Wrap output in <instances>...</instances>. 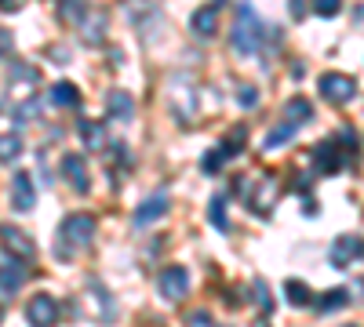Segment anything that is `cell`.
Wrapping results in <instances>:
<instances>
[{
  "instance_id": "18",
  "label": "cell",
  "mask_w": 364,
  "mask_h": 327,
  "mask_svg": "<svg viewBox=\"0 0 364 327\" xmlns=\"http://www.w3.org/2000/svg\"><path fill=\"white\" fill-rule=\"evenodd\" d=\"M284 294H288V302H291L295 309H302V306L314 302V291L302 284V280H284Z\"/></svg>"
},
{
  "instance_id": "5",
  "label": "cell",
  "mask_w": 364,
  "mask_h": 327,
  "mask_svg": "<svg viewBox=\"0 0 364 327\" xmlns=\"http://www.w3.org/2000/svg\"><path fill=\"white\" fill-rule=\"evenodd\" d=\"M328 258H331L336 270H350L357 258H364V240H360V236H353V233H343V236H336V244H331Z\"/></svg>"
},
{
  "instance_id": "15",
  "label": "cell",
  "mask_w": 364,
  "mask_h": 327,
  "mask_svg": "<svg viewBox=\"0 0 364 327\" xmlns=\"http://www.w3.org/2000/svg\"><path fill=\"white\" fill-rule=\"evenodd\" d=\"M106 109H109V121H132V113H135V102H132V95L128 92H109V99H106Z\"/></svg>"
},
{
  "instance_id": "10",
  "label": "cell",
  "mask_w": 364,
  "mask_h": 327,
  "mask_svg": "<svg viewBox=\"0 0 364 327\" xmlns=\"http://www.w3.org/2000/svg\"><path fill=\"white\" fill-rule=\"evenodd\" d=\"M63 174H66V182L84 196L87 189H91V178H87V164H84V157L80 153H66L63 157Z\"/></svg>"
},
{
  "instance_id": "6",
  "label": "cell",
  "mask_w": 364,
  "mask_h": 327,
  "mask_svg": "<svg viewBox=\"0 0 364 327\" xmlns=\"http://www.w3.org/2000/svg\"><path fill=\"white\" fill-rule=\"evenodd\" d=\"M0 248H4L11 258H22V262H29L37 255V244L29 240L22 229H15V226H0Z\"/></svg>"
},
{
  "instance_id": "3",
  "label": "cell",
  "mask_w": 364,
  "mask_h": 327,
  "mask_svg": "<svg viewBox=\"0 0 364 327\" xmlns=\"http://www.w3.org/2000/svg\"><path fill=\"white\" fill-rule=\"evenodd\" d=\"M317 92L331 102V106H350L357 99V80L346 73H324L317 80Z\"/></svg>"
},
{
  "instance_id": "14",
  "label": "cell",
  "mask_w": 364,
  "mask_h": 327,
  "mask_svg": "<svg viewBox=\"0 0 364 327\" xmlns=\"http://www.w3.org/2000/svg\"><path fill=\"white\" fill-rule=\"evenodd\" d=\"M314 164L321 174H331V171H339L343 167V157H339V145L336 142H321L317 150H314Z\"/></svg>"
},
{
  "instance_id": "30",
  "label": "cell",
  "mask_w": 364,
  "mask_h": 327,
  "mask_svg": "<svg viewBox=\"0 0 364 327\" xmlns=\"http://www.w3.org/2000/svg\"><path fill=\"white\" fill-rule=\"evenodd\" d=\"M26 4V0H0V11H4V15H11V11H18Z\"/></svg>"
},
{
  "instance_id": "19",
  "label": "cell",
  "mask_w": 364,
  "mask_h": 327,
  "mask_svg": "<svg viewBox=\"0 0 364 327\" xmlns=\"http://www.w3.org/2000/svg\"><path fill=\"white\" fill-rule=\"evenodd\" d=\"M51 102H55V106H80V92H77L70 80H58V84L51 87Z\"/></svg>"
},
{
  "instance_id": "25",
  "label": "cell",
  "mask_w": 364,
  "mask_h": 327,
  "mask_svg": "<svg viewBox=\"0 0 364 327\" xmlns=\"http://www.w3.org/2000/svg\"><path fill=\"white\" fill-rule=\"evenodd\" d=\"M314 11H317L321 18H336V15L343 11V0H314Z\"/></svg>"
},
{
  "instance_id": "22",
  "label": "cell",
  "mask_w": 364,
  "mask_h": 327,
  "mask_svg": "<svg viewBox=\"0 0 364 327\" xmlns=\"http://www.w3.org/2000/svg\"><path fill=\"white\" fill-rule=\"evenodd\" d=\"M284 113H288V121L302 124V121H310V116H314V106H310L306 99H291V102L284 106Z\"/></svg>"
},
{
  "instance_id": "16",
  "label": "cell",
  "mask_w": 364,
  "mask_h": 327,
  "mask_svg": "<svg viewBox=\"0 0 364 327\" xmlns=\"http://www.w3.org/2000/svg\"><path fill=\"white\" fill-rule=\"evenodd\" d=\"M77 131L84 138V150H102V145H106V131H102L99 121H80Z\"/></svg>"
},
{
  "instance_id": "7",
  "label": "cell",
  "mask_w": 364,
  "mask_h": 327,
  "mask_svg": "<svg viewBox=\"0 0 364 327\" xmlns=\"http://www.w3.org/2000/svg\"><path fill=\"white\" fill-rule=\"evenodd\" d=\"M248 207H252V211L255 215H269V207H273V200H277V178H273V174H266V178H259V186L252 189L248 186Z\"/></svg>"
},
{
  "instance_id": "4",
  "label": "cell",
  "mask_w": 364,
  "mask_h": 327,
  "mask_svg": "<svg viewBox=\"0 0 364 327\" xmlns=\"http://www.w3.org/2000/svg\"><path fill=\"white\" fill-rule=\"evenodd\" d=\"M157 291H161V299H164V302L186 299V291H190V270H182V265H168V270H161V277H157Z\"/></svg>"
},
{
  "instance_id": "9",
  "label": "cell",
  "mask_w": 364,
  "mask_h": 327,
  "mask_svg": "<svg viewBox=\"0 0 364 327\" xmlns=\"http://www.w3.org/2000/svg\"><path fill=\"white\" fill-rule=\"evenodd\" d=\"M190 29H193V33H197L200 40L215 37V33H219V0H215V4L197 8V11L190 15Z\"/></svg>"
},
{
  "instance_id": "8",
  "label": "cell",
  "mask_w": 364,
  "mask_h": 327,
  "mask_svg": "<svg viewBox=\"0 0 364 327\" xmlns=\"http://www.w3.org/2000/svg\"><path fill=\"white\" fill-rule=\"evenodd\" d=\"M11 207L15 211H33L37 207V189H33V174L18 171L11 178Z\"/></svg>"
},
{
  "instance_id": "21",
  "label": "cell",
  "mask_w": 364,
  "mask_h": 327,
  "mask_svg": "<svg viewBox=\"0 0 364 327\" xmlns=\"http://www.w3.org/2000/svg\"><path fill=\"white\" fill-rule=\"evenodd\" d=\"M102 29H106V15L102 11H91L87 22H84V40L87 44H99L102 40Z\"/></svg>"
},
{
  "instance_id": "17",
  "label": "cell",
  "mask_w": 364,
  "mask_h": 327,
  "mask_svg": "<svg viewBox=\"0 0 364 327\" xmlns=\"http://www.w3.org/2000/svg\"><path fill=\"white\" fill-rule=\"evenodd\" d=\"M295 131H299V124H295V121H284V124H277V128H273V131L266 135L262 150H277V145L291 142V138H295Z\"/></svg>"
},
{
  "instance_id": "31",
  "label": "cell",
  "mask_w": 364,
  "mask_h": 327,
  "mask_svg": "<svg viewBox=\"0 0 364 327\" xmlns=\"http://www.w3.org/2000/svg\"><path fill=\"white\" fill-rule=\"evenodd\" d=\"M302 11H306V8H302V0H291V18H302Z\"/></svg>"
},
{
  "instance_id": "29",
  "label": "cell",
  "mask_w": 364,
  "mask_h": 327,
  "mask_svg": "<svg viewBox=\"0 0 364 327\" xmlns=\"http://www.w3.org/2000/svg\"><path fill=\"white\" fill-rule=\"evenodd\" d=\"M186 323H197V327H204V323H211V313L208 309H197V313H190V320Z\"/></svg>"
},
{
  "instance_id": "28",
  "label": "cell",
  "mask_w": 364,
  "mask_h": 327,
  "mask_svg": "<svg viewBox=\"0 0 364 327\" xmlns=\"http://www.w3.org/2000/svg\"><path fill=\"white\" fill-rule=\"evenodd\" d=\"M15 51V37L8 33V29H0V58H8Z\"/></svg>"
},
{
  "instance_id": "23",
  "label": "cell",
  "mask_w": 364,
  "mask_h": 327,
  "mask_svg": "<svg viewBox=\"0 0 364 327\" xmlns=\"http://www.w3.org/2000/svg\"><path fill=\"white\" fill-rule=\"evenodd\" d=\"M346 302H350V299H346V291H343V287H339V291H328L324 299L317 302V313H324V316H328V313H336V309H343Z\"/></svg>"
},
{
  "instance_id": "11",
  "label": "cell",
  "mask_w": 364,
  "mask_h": 327,
  "mask_svg": "<svg viewBox=\"0 0 364 327\" xmlns=\"http://www.w3.org/2000/svg\"><path fill=\"white\" fill-rule=\"evenodd\" d=\"M26 265L22 258H8V262H0V294H15L22 284H26Z\"/></svg>"
},
{
  "instance_id": "20",
  "label": "cell",
  "mask_w": 364,
  "mask_h": 327,
  "mask_svg": "<svg viewBox=\"0 0 364 327\" xmlns=\"http://www.w3.org/2000/svg\"><path fill=\"white\" fill-rule=\"evenodd\" d=\"M18 157H22V138H18L15 131L0 135V164H11V160H18Z\"/></svg>"
},
{
  "instance_id": "1",
  "label": "cell",
  "mask_w": 364,
  "mask_h": 327,
  "mask_svg": "<svg viewBox=\"0 0 364 327\" xmlns=\"http://www.w3.org/2000/svg\"><path fill=\"white\" fill-rule=\"evenodd\" d=\"M230 40H233V51H237V55H255V51L262 48L266 26L259 22V15H255L252 4H240V8H237V22H233Z\"/></svg>"
},
{
  "instance_id": "13",
  "label": "cell",
  "mask_w": 364,
  "mask_h": 327,
  "mask_svg": "<svg viewBox=\"0 0 364 327\" xmlns=\"http://www.w3.org/2000/svg\"><path fill=\"white\" fill-rule=\"evenodd\" d=\"M164 211H168V196H164V193L146 196V200L139 204V211H135V226H149V222H157V218H164Z\"/></svg>"
},
{
  "instance_id": "24",
  "label": "cell",
  "mask_w": 364,
  "mask_h": 327,
  "mask_svg": "<svg viewBox=\"0 0 364 327\" xmlns=\"http://www.w3.org/2000/svg\"><path fill=\"white\" fill-rule=\"evenodd\" d=\"M208 218L215 229H226L230 218H226V196H211V207H208Z\"/></svg>"
},
{
  "instance_id": "2",
  "label": "cell",
  "mask_w": 364,
  "mask_h": 327,
  "mask_svg": "<svg viewBox=\"0 0 364 327\" xmlns=\"http://www.w3.org/2000/svg\"><path fill=\"white\" fill-rule=\"evenodd\" d=\"M91 236H95V218L91 215H70L58 229V244H55V255L58 258H73L80 248L91 244Z\"/></svg>"
},
{
  "instance_id": "12",
  "label": "cell",
  "mask_w": 364,
  "mask_h": 327,
  "mask_svg": "<svg viewBox=\"0 0 364 327\" xmlns=\"http://www.w3.org/2000/svg\"><path fill=\"white\" fill-rule=\"evenodd\" d=\"M26 320L29 323H55L58 320V302L51 299V294H37V299L26 306Z\"/></svg>"
},
{
  "instance_id": "27",
  "label": "cell",
  "mask_w": 364,
  "mask_h": 327,
  "mask_svg": "<svg viewBox=\"0 0 364 327\" xmlns=\"http://www.w3.org/2000/svg\"><path fill=\"white\" fill-rule=\"evenodd\" d=\"M237 102L245 106V109H252V106H259V92H255V87H240V95H237Z\"/></svg>"
},
{
  "instance_id": "26",
  "label": "cell",
  "mask_w": 364,
  "mask_h": 327,
  "mask_svg": "<svg viewBox=\"0 0 364 327\" xmlns=\"http://www.w3.org/2000/svg\"><path fill=\"white\" fill-rule=\"evenodd\" d=\"M255 302H259L262 313H269V287H266V280H255Z\"/></svg>"
}]
</instances>
